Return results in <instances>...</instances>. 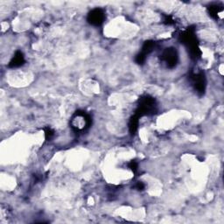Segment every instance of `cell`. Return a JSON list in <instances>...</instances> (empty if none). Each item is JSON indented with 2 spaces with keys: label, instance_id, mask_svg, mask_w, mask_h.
<instances>
[{
  "label": "cell",
  "instance_id": "cell-1",
  "mask_svg": "<svg viewBox=\"0 0 224 224\" xmlns=\"http://www.w3.org/2000/svg\"><path fill=\"white\" fill-rule=\"evenodd\" d=\"M95 15L91 14V18H92V22H96V23H100L102 19V12H101V10H95L94 12Z\"/></svg>",
  "mask_w": 224,
  "mask_h": 224
}]
</instances>
